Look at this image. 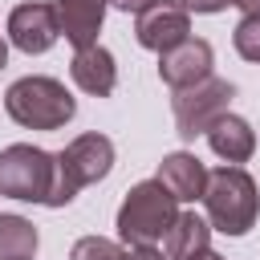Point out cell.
I'll use <instances>...</instances> for the list:
<instances>
[{"label":"cell","mask_w":260,"mask_h":260,"mask_svg":"<svg viewBox=\"0 0 260 260\" xmlns=\"http://www.w3.org/2000/svg\"><path fill=\"white\" fill-rule=\"evenodd\" d=\"M4 61H8V45L0 41V69H4Z\"/></svg>","instance_id":"7402d4cb"},{"label":"cell","mask_w":260,"mask_h":260,"mask_svg":"<svg viewBox=\"0 0 260 260\" xmlns=\"http://www.w3.org/2000/svg\"><path fill=\"white\" fill-rule=\"evenodd\" d=\"M61 37L57 28V12L53 4H16L8 12V41L20 49V53H49L53 41Z\"/></svg>","instance_id":"ba28073f"},{"label":"cell","mask_w":260,"mask_h":260,"mask_svg":"<svg viewBox=\"0 0 260 260\" xmlns=\"http://www.w3.org/2000/svg\"><path fill=\"white\" fill-rule=\"evenodd\" d=\"M195 260H223V256H215V252L207 248V252H203V256H195Z\"/></svg>","instance_id":"603a6c76"},{"label":"cell","mask_w":260,"mask_h":260,"mask_svg":"<svg viewBox=\"0 0 260 260\" xmlns=\"http://www.w3.org/2000/svg\"><path fill=\"white\" fill-rule=\"evenodd\" d=\"M57 28L73 49H85L98 41L102 20H106V0H53Z\"/></svg>","instance_id":"8fae6325"},{"label":"cell","mask_w":260,"mask_h":260,"mask_svg":"<svg viewBox=\"0 0 260 260\" xmlns=\"http://www.w3.org/2000/svg\"><path fill=\"white\" fill-rule=\"evenodd\" d=\"M207 146H211L223 162L240 167V162L252 158V150H256V134H252V126H248L240 114H219V118L207 126Z\"/></svg>","instance_id":"4fadbf2b"},{"label":"cell","mask_w":260,"mask_h":260,"mask_svg":"<svg viewBox=\"0 0 260 260\" xmlns=\"http://www.w3.org/2000/svg\"><path fill=\"white\" fill-rule=\"evenodd\" d=\"M106 4H114L118 12H134V16H138V12H142V8H150L154 0H106Z\"/></svg>","instance_id":"ffe728a7"},{"label":"cell","mask_w":260,"mask_h":260,"mask_svg":"<svg viewBox=\"0 0 260 260\" xmlns=\"http://www.w3.org/2000/svg\"><path fill=\"white\" fill-rule=\"evenodd\" d=\"M162 240H167V260H195L211 244V223L195 211H183V215H175V223L167 228Z\"/></svg>","instance_id":"5bb4252c"},{"label":"cell","mask_w":260,"mask_h":260,"mask_svg":"<svg viewBox=\"0 0 260 260\" xmlns=\"http://www.w3.org/2000/svg\"><path fill=\"white\" fill-rule=\"evenodd\" d=\"M53 171H57V154L32 142H12L0 150V195L20 203H45L53 191Z\"/></svg>","instance_id":"277c9868"},{"label":"cell","mask_w":260,"mask_h":260,"mask_svg":"<svg viewBox=\"0 0 260 260\" xmlns=\"http://www.w3.org/2000/svg\"><path fill=\"white\" fill-rule=\"evenodd\" d=\"M69 77L77 81V89L93 93V98H110L114 85H118V65H114V53L102 49L98 41L77 49L73 61H69Z\"/></svg>","instance_id":"30bf717a"},{"label":"cell","mask_w":260,"mask_h":260,"mask_svg":"<svg viewBox=\"0 0 260 260\" xmlns=\"http://www.w3.org/2000/svg\"><path fill=\"white\" fill-rule=\"evenodd\" d=\"M158 77L171 89H187V85L211 77V45L199 37H187V41L162 49L158 53Z\"/></svg>","instance_id":"9c48e42d"},{"label":"cell","mask_w":260,"mask_h":260,"mask_svg":"<svg viewBox=\"0 0 260 260\" xmlns=\"http://www.w3.org/2000/svg\"><path fill=\"white\" fill-rule=\"evenodd\" d=\"M69 260H126V248L106 236H81L69 248Z\"/></svg>","instance_id":"2e32d148"},{"label":"cell","mask_w":260,"mask_h":260,"mask_svg":"<svg viewBox=\"0 0 260 260\" xmlns=\"http://www.w3.org/2000/svg\"><path fill=\"white\" fill-rule=\"evenodd\" d=\"M179 203H195L207 187V167L191 154V150H175V154H162L158 162V175H154Z\"/></svg>","instance_id":"7c38bea8"},{"label":"cell","mask_w":260,"mask_h":260,"mask_svg":"<svg viewBox=\"0 0 260 260\" xmlns=\"http://www.w3.org/2000/svg\"><path fill=\"white\" fill-rule=\"evenodd\" d=\"M4 110L24 130H61L77 114V102L57 77H20L8 85Z\"/></svg>","instance_id":"7a4b0ae2"},{"label":"cell","mask_w":260,"mask_h":260,"mask_svg":"<svg viewBox=\"0 0 260 260\" xmlns=\"http://www.w3.org/2000/svg\"><path fill=\"white\" fill-rule=\"evenodd\" d=\"M126 260H167L154 244H134V252H126Z\"/></svg>","instance_id":"d6986e66"},{"label":"cell","mask_w":260,"mask_h":260,"mask_svg":"<svg viewBox=\"0 0 260 260\" xmlns=\"http://www.w3.org/2000/svg\"><path fill=\"white\" fill-rule=\"evenodd\" d=\"M232 98H236V85L223 81V77H203V81H195V85H187V89H175L171 110H175V130H179V138L191 142V138L207 134V126H211L219 114H228Z\"/></svg>","instance_id":"5b68a950"},{"label":"cell","mask_w":260,"mask_h":260,"mask_svg":"<svg viewBox=\"0 0 260 260\" xmlns=\"http://www.w3.org/2000/svg\"><path fill=\"white\" fill-rule=\"evenodd\" d=\"M232 45H236V53H240L244 61H256V65H260V12H248V16L236 24Z\"/></svg>","instance_id":"e0dca14e"},{"label":"cell","mask_w":260,"mask_h":260,"mask_svg":"<svg viewBox=\"0 0 260 260\" xmlns=\"http://www.w3.org/2000/svg\"><path fill=\"white\" fill-rule=\"evenodd\" d=\"M175 215H179V199L158 179H142L130 187V195L118 207V236L122 244H154L167 236Z\"/></svg>","instance_id":"3957f363"},{"label":"cell","mask_w":260,"mask_h":260,"mask_svg":"<svg viewBox=\"0 0 260 260\" xmlns=\"http://www.w3.org/2000/svg\"><path fill=\"white\" fill-rule=\"evenodd\" d=\"M199 199L207 207V223L223 236H244L260 215V195H256L252 175L232 162L219 171H207V187Z\"/></svg>","instance_id":"6da1fadb"},{"label":"cell","mask_w":260,"mask_h":260,"mask_svg":"<svg viewBox=\"0 0 260 260\" xmlns=\"http://www.w3.org/2000/svg\"><path fill=\"white\" fill-rule=\"evenodd\" d=\"M187 12H223L232 0H179Z\"/></svg>","instance_id":"ac0fdd59"},{"label":"cell","mask_w":260,"mask_h":260,"mask_svg":"<svg viewBox=\"0 0 260 260\" xmlns=\"http://www.w3.org/2000/svg\"><path fill=\"white\" fill-rule=\"evenodd\" d=\"M134 37H138L142 49L162 53V49H171V45H179V41L191 37V12H187L179 0H154L150 8L138 12Z\"/></svg>","instance_id":"8992f818"},{"label":"cell","mask_w":260,"mask_h":260,"mask_svg":"<svg viewBox=\"0 0 260 260\" xmlns=\"http://www.w3.org/2000/svg\"><path fill=\"white\" fill-rule=\"evenodd\" d=\"M37 244L41 236L24 215H0V260H32Z\"/></svg>","instance_id":"9a60e30c"},{"label":"cell","mask_w":260,"mask_h":260,"mask_svg":"<svg viewBox=\"0 0 260 260\" xmlns=\"http://www.w3.org/2000/svg\"><path fill=\"white\" fill-rule=\"evenodd\" d=\"M232 4L244 8V16H248V12H260V0H232Z\"/></svg>","instance_id":"44dd1931"},{"label":"cell","mask_w":260,"mask_h":260,"mask_svg":"<svg viewBox=\"0 0 260 260\" xmlns=\"http://www.w3.org/2000/svg\"><path fill=\"white\" fill-rule=\"evenodd\" d=\"M57 162H61L65 179L81 191V187H89V183H98V179L110 175V167H114V142L106 134H77L57 154Z\"/></svg>","instance_id":"52a82bcc"}]
</instances>
